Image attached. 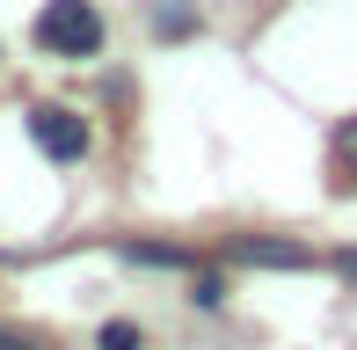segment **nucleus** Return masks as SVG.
Returning a JSON list of instances; mask_svg holds the SVG:
<instances>
[{
    "instance_id": "1",
    "label": "nucleus",
    "mask_w": 357,
    "mask_h": 350,
    "mask_svg": "<svg viewBox=\"0 0 357 350\" xmlns=\"http://www.w3.org/2000/svg\"><path fill=\"white\" fill-rule=\"evenodd\" d=\"M37 44L44 52H66V59H88V52H102V15L88 0H52L37 15Z\"/></svg>"
},
{
    "instance_id": "2",
    "label": "nucleus",
    "mask_w": 357,
    "mask_h": 350,
    "mask_svg": "<svg viewBox=\"0 0 357 350\" xmlns=\"http://www.w3.org/2000/svg\"><path fill=\"white\" fill-rule=\"evenodd\" d=\"M29 139H37L52 161H80V153H88V124H80L73 109H59V102L29 109Z\"/></svg>"
},
{
    "instance_id": "3",
    "label": "nucleus",
    "mask_w": 357,
    "mask_h": 350,
    "mask_svg": "<svg viewBox=\"0 0 357 350\" xmlns=\"http://www.w3.org/2000/svg\"><path fill=\"white\" fill-rule=\"evenodd\" d=\"M226 256L255 263V270H314V248H299V241H234Z\"/></svg>"
},
{
    "instance_id": "4",
    "label": "nucleus",
    "mask_w": 357,
    "mask_h": 350,
    "mask_svg": "<svg viewBox=\"0 0 357 350\" xmlns=\"http://www.w3.org/2000/svg\"><path fill=\"white\" fill-rule=\"evenodd\" d=\"M335 190H357V117H343V132H335Z\"/></svg>"
},
{
    "instance_id": "5",
    "label": "nucleus",
    "mask_w": 357,
    "mask_h": 350,
    "mask_svg": "<svg viewBox=\"0 0 357 350\" xmlns=\"http://www.w3.org/2000/svg\"><path fill=\"white\" fill-rule=\"evenodd\" d=\"M102 350H139V328L132 321H102Z\"/></svg>"
},
{
    "instance_id": "6",
    "label": "nucleus",
    "mask_w": 357,
    "mask_h": 350,
    "mask_svg": "<svg viewBox=\"0 0 357 350\" xmlns=\"http://www.w3.org/2000/svg\"><path fill=\"white\" fill-rule=\"evenodd\" d=\"M190 299H197V307H219V299H226V284L212 277V270H204V277H197V284H190Z\"/></svg>"
},
{
    "instance_id": "7",
    "label": "nucleus",
    "mask_w": 357,
    "mask_h": 350,
    "mask_svg": "<svg viewBox=\"0 0 357 350\" xmlns=\"http://www.w3.org/2000/svg\"><path fill=\"white\" fill-rule=\"evenodd\" d=\"M190 29V8H160V37H183Z\"/></svg>"
},
{
    "instance_id": "8",
    "label": "nucleus",
    "mask_w": 357,
    "mask_h": 350,
    "mask_svg": "<svg viewBox=\"0 0 357 350\" xmlns=\"http://www.w3.org/2000/svg\"><path fill=\"white\" fill-rule=\"evenodd\" d=\"M0 350H44V336H22V328H0Z\"/></svg>"
},
{
    "instance_id": "9",
    "label": "nucleus",
    "mask_w": 357,
    "mask_h": 350,
    "mask_svg": "<svg viewBox=\"0 0 357 350\" xmlns=\"http://www.w3.org/2000/svg\"><path fill=\"white\" fill-rule=\"evenodd\" d=\"M335 270H343V277L357 284V248H343V256H335Z\"/></svg>"
}]
</instances>
